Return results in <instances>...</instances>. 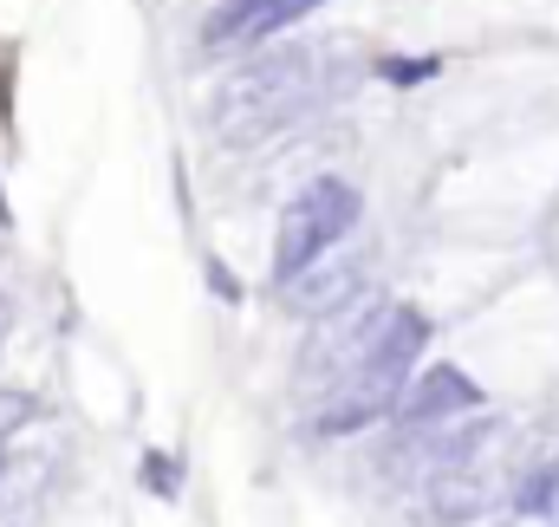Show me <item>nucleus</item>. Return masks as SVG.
Segmentation results:
<instances>
[{
  "instance_id": "obj_6",
  "label": "nucleus",
  "mask_w": 559,
  "mask_h": 527,
  "mask_svg": "<svg viewBox=\"0 0 559 527\" xmlns=\"http://www.w3.org/2000/svg\"><path fill=\"white\" fill-rule=\"evenodd\" d=\"M554 502H559V469L554 462H547V469H527L514 508H521V515H554Z\"/></svg>"
},
{
  "instance_id": "obj_8",
  "label": "nucleus",
  "mask_w": 559,
  "mask_h": 527,
  "mask_svg": "<svg viewBox=\"0 0 559 527\" xmlns=\"http://www.w3.org/2000/svg\"><path fill=\"white\" fill-rule=\"evenodd\" d=\"M378 72H384L391 85H423V79H436V72H442V59H384Z\"/></svg>"
},
{
  "instance_id": "obj_2",
  "label": "nucleus",
  "mask_w": 559,
  "mask_h": 527,
  "mask_svg": "<svg viewBox=\"0 0 559 527\" xmlns=\"http://www.w3.org/2000/svg\"><path fill=\"white\" fill-rule=\"evenodd\" d=\"M352 222H358V189H352L345 176H319V183H306V189L286 202V215H280L274 280H299V273L319 261Z\"/></svg>"
},
{
  "instance_id": "obj_4",
  "label": "nucleus",
  "mask_w": 559,
  "mask_h": 527,
  "mask_svg": "<svg viewBox=\"0 0 559 527\" xmlns=\"http://www.w3.org/2000/svg\"><path fill=\"white\" fill-rule=\"evenodd\" d=\"M481 403V385H468V372L455 365H429L417 372V385L397 397V423H436L449 410H475Z\"/></svg>"
},
{
  "instance_id": "obj_7",
  "label": "nucleus",
  "mask_w": 559,
  "mask_h": 527,
  "mask_svg": "<svg viewBox=\"0 0 559 527\" xmlns=\"http://www.w3.org/2000/svg\"><path fill=\"white\" fill-rule=\"evenodd\" d=\"M319 0H267V13H261V26H254V39H267V33H280V26H293V20H306Z\"/></svg>"
},
{
  "instance_id": "obj_5",
  "label": "nucleus",
  "mask_w": 559,
  "mask_h": 527,
  "mask_svg": "<svg viewBox=\"0 0 559 527\" xmlns=\"http://www.w3.org/2000/svg\"><path fill=\"white\" fill-rule=\"evenodd\" d=\"M391 397L397 391H378V385H365V378H352L345 397L319 417V436H352V430H365V423H378L384 410H391Z\"/></svg>"
},
{
  "instance_id": "obj_1",
  "label": "nucleus",
  "mask_w": 559,
  "mask_h": 527,
  "mask_svg": "<svg viewBox=\"0 0 559 527\" xmlns=\"http://www.w3.org/2000/svg\"><path fill=\"white\" fill-rule=\"evenodd\" d=\"M312 105V72L306 59H280V66H248L222 98H215V131L248 143L267 137L274 125H293Z\"/></svg>"
},
{
  "instance_id": "obj_3",
  "label": "nucleus",
  "mask_w": 559,
  "mask_h": 527,
  "mask_svg": "<svg viewBox=\"0 0 559 527\" xmlns=\"http://www.w3.org/2000/svg\"><path fill=\"white\" fill-rule=\"evenodd\" d=\"M423 346H429V319H423L417 306H397V313L384 319V332L365 346L358 378H365V385H378V391H397V378L423 359Z\"/></svg>"
},
{
  "instance_id": "obj_9",
  "label": "nucleus",
  "mask_w": 559,
  "mask_h": 527,
  "mask_svg": "<svg viewBox=\"0 0 559 527\" xmlns=\"http://www.w3.org/2000/svg\"><path fill=\"white\" fill-rule=\"evenodd\" d=\"M143 476H150V489H156V495H176V469H169V456H150V462H143Z\"/></svg>"
}]
</instances>
